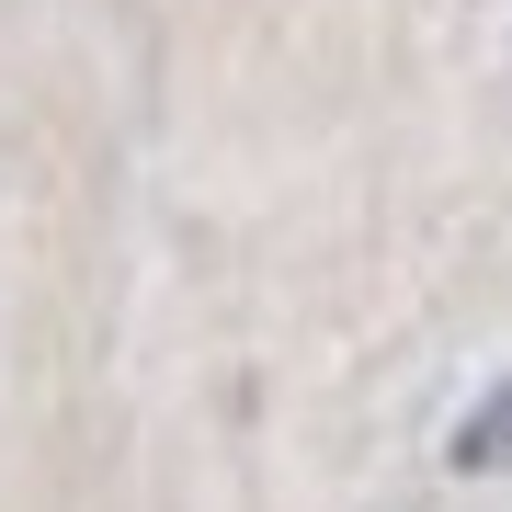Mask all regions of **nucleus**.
Segmentation results:
<instances>
[{
  "label": "nucleus",
  "mask_w": 512,
  "mask_h": 512,
  "mask_svg": "<svg viewBox=\"0 0 512 512\" xmlns=\"http://www.w3.org/2000/svg\"><path fill=\"white\" fill-rule=\"evenodd\" d=\"M501 444H512V387H501L490 421H467V433H456V456H467V467H501Z\"/></svg>",
  "instance_id": "1"
}]
</instances>
